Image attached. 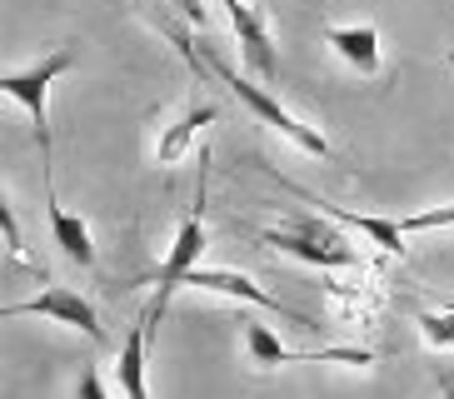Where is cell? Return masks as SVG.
<instances>
[{
  "label": "cell",
  "instance_id": "3957f363",
  "mask_svg": "<svg viewBox=\"0 0 454 399\" xmlns=\"http://www.w3.org/2000/svg\"><path fill=\"white\" fill-rule=\"evenodd\" d=\"M200 254H205V165H200V190H195V210L185 215V225L175 230L170 250H165V260H160V275H155V300H150V309H145L150 319H160L165 309H170V294L190 279V270L200 265Z\"/></svg>",
  "mask_w": 454,
  "mask_h": 399
},
{
  "label": "cell",
  "instance_id": "ac0fdd59",
  "mask_svg": "<svg viewBox=\"0 0 454 399\" xmlns=\"http://www.w3.org/2000/svg\"><path fill=\"white\" fill-rule=\"evenodd\" d=\"M175 5L185 11V20H205V5H200V0H175Z\"/></svg>",
  "mask_w": 454,
  "mask_h": 399
},
{
  "label": "cell",
  "instance_id": "52a82bcc",
  "mask_svg": "<svg viewBox=\"0 0 454 399\" xmlns=\"http://www.w3.org/2000/svg\"><path fill=\"white\" fill-rule=\"evenodd\" d=\"M185 285H195V290H215V294H230V300H245V305H260L270 309V315H285L290 325H300V330H320L309 315H300V309H290L285 300H275V294H265L260 285H254L250 275H235V270H190Z\"/></svg>",
  "mask_w": 454,
  "mask_h": 399
},
{
  "label": "cell",
  "instance_id": "277c9868",
  "mask_svg": "<svg viewBox=\"0 0 454 399\" xmlns=\"http://www.w3.org/2000/svg\"><path fill=\"white\" fill-rule=\"evenodd\" d=\"M70 66H75V55L55 51V55H45V60H35V66H26V70H5V75H0V90L30 110L41 150H51V106H45V100H51V85L66 75Z\"/></svg>",
  "mask_w": 454,
  "mask_h": 399
},
{
  "label": "cell",
  "instance_id": "7a4b0ae2",
  "mask_svg": "<svg viewBox=\"0 0 454 399\" xmlns=\"http://www.w3.org/2000/svg\"><path fill=\"white\" fill-rule=\"evenodd\" d=\"M205 60H210L215 80H225V85H230V95H235V100H240V106L250 110V115H260V120H265L270 130H280L285 140H290V145H300L305 155H320V160H330V155H334V150H330V140H325L320 130H309V125H305L300 115H290V110H285L280 100H275V95L265 90V85H254L250 75H235V70H230V66H225V60H220L215 51H205Z\"/></svg>",
  "mask_w": 454,
  "mask_h": 399
},
{
  "label": "cell",
  "instance_id": "5bb4252c",
  "mask_svg": "<svg viewBox=\"0 0 454 399\" xmlns=\"http://www.w3.org/2000/svg\"><path fill=\"white\" fill-rule=\"evenodd\" d=\"M414 325H419L429 349L454 355V309H414Z\"/></svg>",
  "mask_w": 454,
  "mask_h": 399
},
{
  "label": "cell",
  "instance_id": "9a60e30c",
  "mask_svg": "<svg viewBox=\"0 0 454 399\" xmlns=\"http://www.w3.org/2000/svg\"><path fill=\"white\" fill-rule=\"evenodd\" d=\"M0 230H5V254H11L15 265H26L30 254H26V239H20V225H15V210L5 195H0Z\"/></svg>",
  "mask_w": 454,
  "mask_h": 399
},
{
  "label": "cell",
  "instance_id": "d6986e66",
  "mask_svg": "<svg viewBox=\"0 0 454 399\" xmlns=\"http://www.w3.org/2000/svg\"><path fill=\"white\" fill-rule=\"evenodd\" d=\"M450 66H454V55H450Z\"/></svg>",
  "mask_w": 454,
  "mask_h": 399
},
{
  "label": "cell",
  "instance_id": "8fae6325",
  "mask_svg": "<svg viewBox=\"0 0 454 399\" xmlns=\"http://www.w3.org/2000/svg\"><path fill=\"white\" fill-rule=\"evenodd\" d=\"M150 325L155 319L140 315L130 325V334H125V345H121V364H115V389L130 399H145L150 385H145V340H150Z\"/></svg>",
  "mask_w": 454,
  "mask_h": 399
},
{
  "label": "cell",
  "instance_id": "e0dca14e",
  "mask_svg": "<svg viewBox=\"0 0 454 399\" xmlns=\"http://www.w3.org/2000/svg\"><path fill=\"white\" fill-rule=\"evenodd\" d=\"M75 395H85V399H100V395H106V385H100V379H95V374L85 370V374H81V385H75Z\"/></svg>",
  "mask_w": 454,
  "mask_h": 399
},
{
  "label": "cell",
  "instance_id": "9c48e42d",
  "mask_svg": "<svg viewBox=\"0 0 454 399\" xmlns=\"http://www.w3.org/2000/svg\"><path fill=\"white\" fill-rule=\"evenodd\" d=\"M294 195H305V200H315L325 215H334L340 225H349V230H360L370 245H380L385 254H404V235L410 230L400 225V220H380V215H355V210H345V205H330V200H320V195H309V190H300V185H290Z\"/></svg>",
  "mask_w": 454,
  "mask_h": 399
},
{
  "label": "cell",
  "instance_id": "7c38bea8",
  "mask_svg": "<svg viewBox=\"0 0 454 399\" xmlns=\"http://www.w3.org/2000/svg\"><path fill=\"white\" fill-rule=\"evenodd\" d=\"M215 115H220V110H215L210 100H195V106H190L185 115L160 135V145H155V165H175V160H185V150L195 145V135H200Z\"/></svg>",
  "mask_w": 454,
  "mask_h": 399
},
{
  "label": "cell",
  "instance_id": "2e32d148",
  "mask_svg": "<svg viewBox=\"0 0 454 399\" xmlns=\"http://www.w3.org/2000/svg\"><path fill=\"white\" fill-rule=\"evenodd\" d=\"M404 230H434V225H454V205H434V210H419V215H404L400 220Z\"/></svg>",
  "mask_w": 454,
  "mask_h": 399
},
{
  "label": "cell",
  "instance_id": "5b68a950",
  "mask_svg": "<svg viewBox=\"0 0 454 399\" xmlns=\"http://www.w3.org/2000/svg\"><path fill=\"white\" fill-rule=\"evenodd\" d=\"M0 315H5V319H15V315H41V319H55V325H70V330L90 334V340H106V330H100V315H95V305L85 300L81 290H70V285H51V290H41L35 300L5 305Z\"/></svg>",
  "mask_w": 454,
  "mask_h": 399
},
{
  "label": "cell",
  "instance_id": "30bf717a",
  "mask_svg": "<svg viewBox=\"0 0 454 399\" xmlns=\"http://www.w3.org/2000/svg\"><path fill=\"white\" fill-rule=\"evenodd\" d=\"M325 45H330L349 70L380 75V30L374 26H330L325 30Z\"/></svg>",
  "mask_w": 454,
  "mask_h": 399
},
{
  "label": "cell",
  "instance_id": "8992f818",
  "mask_svg": "<svg viewBox=\"0 0 454 399\" xmlns=\"http://www.w3.org/2000/svg\"><path fill=\"white\" fill-rule=\"evenodd\" d=\"M230 15V30H235V40H240V60L245 70H250L254 80H265V85H275L280 80V55H275V40H270L265 20L254 15L250 0H220Z\"/></svg>",
  "mask_w": 454,
  "mask_h": 399
},
{
  "label": "cell",
  "instance_id": "ba28073f",
  "mask_svg": "<svg viewBox=\"0 0 454 399\" xmlns=\"http://www.w3.org/2000/svg\"><path fill=\"white\" fill-rule=\"evenodd\" d=\"M45 165V205H51V235L55 245H60V254L66 260H75L81 270L95 265V239H90V225H85L81 215H70L66 205H60V195H55V180H51V155H41Z\"/></svg>",
  "mask_w": 454,
  "mask_h": 399
},
{
  "label": "cell",
  "instance_id": "6da1fadb",
  "mask_svg": "<svg viewBox=\"0 0 454 399\" xmlns=\"http://www.w3.org/2000/svg\"><path fill=\"white\" fill-rule=\"evenodd\" d=\"M254 239L270 245V250H280V254H294V260H305V265H315V270H364L360 250L349 245L345 230H334L330 220H325V210L320 215H294V220H285V225H275V230H254Z\"/></svg>",
  "mask_w": 454,
  "mask_h": 399
},
{
  "label": "cell",
  "instance_id": "4fadbf2b",
  "mask_svg": "<svg viewBox=\"0 0 454 399\" xmlns=\"http://www.w3.org/2000/svg\"><path fill=\"white\" fill-rule=\"evenodd\" d=\"M245 349H250L254 370H275V364H305V359H315V355H300V349H285L280 340H275L265 325H254V319H245Z\"/></svg>",
  "mask_w": 454,
  "mask_h": 399
}]
</instances>
